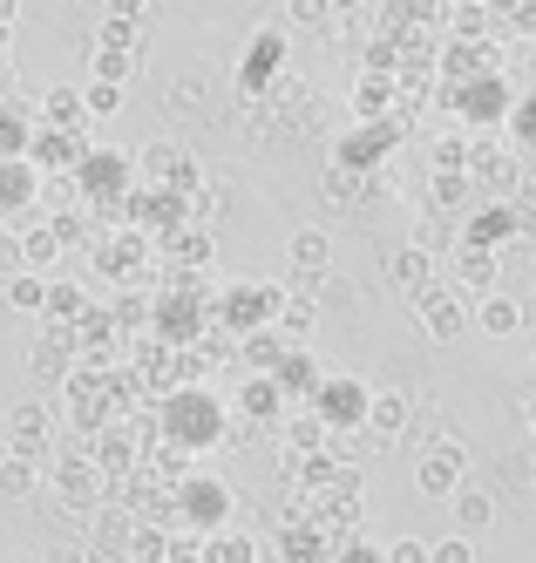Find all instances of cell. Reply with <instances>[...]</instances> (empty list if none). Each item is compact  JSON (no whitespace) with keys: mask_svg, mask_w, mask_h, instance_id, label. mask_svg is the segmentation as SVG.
<instances>
[{"mask_svg":"<svg viewBox=\"0 0 536 563\" xmlns=\"http://www.w3.org/2000/svg\"><path fill=\"white\" fill-rule=\"evenodd\" d=\"M34 462H21V455H0V496L8 503H21V496H34Z\"/></svg>","mask_w":536,"mask_h":563,"instance_id":"obj_10","label":"cell"},{"mask_svg":"<svg viewBox=\"0 0 536 563\" xmlns=\"http://www.w3.org/2000/svg\"><path fill=\"white\" fill-rule=\"evenodd\" d=\"M510 231H516V211H503V205H496V211H475V218H469V245H475V252H496Z\"/></svg>","mask_w":536,"mask_h":563,"instance_id":"obj_8","label":"cell"},{"mask_svg":"<svg viewBox=\"0 0 536 563\" xmlns=\"http://www.w3.org/2000/svg\"><path fill=\"white\" fill-rule=\"evenodd\" d=\"M0 89H8V62H0Z\"/></svg>","mask_w":536,"mask_h":563,"instance_id":"obj_28","label":"cell"},{"mask_svg":"<svg viewBox=\"0 0 536 563\" xmlns=\"http://www.w3.org/2000/svg\"><path fill=\"white\" fill-rule=\"evenodd\" d=\"M278 55H285V42H278V34H265V42H252V48H244V68H238V82H244V89H259V82H272V68H278Z\"/></svg>","mask_w":536,"mask_h":563,"instance_id":"obj_7","label":"cell"},{"mask_svg":"<svg viewBox=\"0 0 536 563\" xmlns=\"http://www.w3.org/2000/svg\"><path fill=\"white\" fill-rule=\"evenodd\" d=\"M394 278H401V286H407V292H415V299H422V292H428V278H435V265H428V252H401V258H394Z\"/></svg>","mask_w":536,"mask_h":563,"instance_id":"obj_14","label":"cell"},{"mask_svg":"<svg viewBox=\"0 0 536 563\" xmlns=\"http://www.w3.org/2000/svg\"><path fill=\"white\" fill-rule=\"evenodd\" d=\"M48 312H62V319H68V312H81V292H68V286H48Z\"/></svg>","mask_w":536,"mask_h":563,"instance_id":"obj_24","label":"cell"},{"mask_svg":"<svg viewBox=\"0 0 536 563\" xmlns=\"http://www.w3.org/2000/svg\"><path fill=\"white\" fill-rule=\"evenodd\" d=\"M401 428H407V394H374V400H367V434H374V441H387Z\"/></svg>","mask_w":536,"mask_h":563,"instance_id":"obj_6","label":"cell"},{"mask_svg":"<svg viewBox=\"0 0 536 563\" xmlns=\"http://www.w3.org/2000/svg\"><path fill=\"white\" fill-rule=\"evenodd\" d=\"M41 109L55 115V130H75V115H81V96H75V89H48V102H41Z\"/></svg>","mask_w":536,"mask_h":563,"instance_id":"obj_18","label":"cell"},{"mask_svg":"<svg viewBox=\"0 0 536 563\" xmlns=\"http://www.w3.org/2000/svg\"><path fill=\"white\" fill-rule=\"evenodd\" d=\"M367 400H374V394H367L360 380H326L319 387V415L333 428H347V421H367Z\"/></svg>","mask_w":536,"mask_h":563,"instance_id":"obj_2","label":"cell"},{"mask_svg":"<svg viewBox=\"0 0 536 563\" xmlns=\"http://www.w3.org/2000/svg\"><path fill=\"white\" fill-rule=\"evenodd\" d=\"M510 21H516V27H536V8H510Z\"/></svg>","mask_w":536,"mask_h":563,"instance_id":"obj_26","label":"cell"},{"mask_svg":"<svg viewBox=\"0 0 536 563\" xmlns=\"http://www.w3.org/2000/svg\"><path fill=\"white\" fill-rule=\"evenodd\" d=\"M0 455H8V421H0Z\"/></svg>","mask_w":536,"mask_h":563,"instance_id":"obj_27","label":"cell"},{"mask_svg":"<svg viewBox=\"0 0 536 563\" xmlns=\"http://www.w3.org/2000/svg\"><path fill=\"white\" fill-rule=\"evenodd\" d=\"M415 482H422V496H456V489H462V455H456V449H435V455H422Z\"/></svg>","mask_w":536,"mask_h":563,"instance_id":"obj_4","label":"cell"},{"mask_svg":"<svg viewBox=\"0 0 536 563\" xmlns=\"http://www.w3.org/2000/svg\"><path fill=\"white\" fill-rule=\"evenodd\" d=\"M475 333H489V340H510L516 327H523V306L510 299V292H489V299H475Z\"/></svg>","mask_w":536,"mask_h":563,"instance_id":"obj_3","label":"cell"},{"mask_svg":"<svg viewBox=\"0 0 536 563\" xmlns=\"http://www.w3.org/2000/svg\"><path fill=\"white\" fill-rule=\"evenodd\" d=\"M8 299H14L21 312H48V278H34V272H14V278H8Z\"/></svg>","mask_w":536,"mask_h":563,"instance_id":"obj_12","label":"cell"},{"mask_svg":"<svg viewBox=\"0 0 536 563\" xmlns=\"http://www.w3.org/2000/svg\"><path fill=\"white\" fill-rule=\"evenodd\" d=\"M387 102H394V82H387V75H360V89H353V109L367 115V123H381V115H387Z\"/></svg>","mask_w":536,"mask_h":563,"instance_id":"obj_9","label":"cell"},{"mask_svg":"<svg viewBox=\"0 0 536 563\" xmlns=\"http://www.w3.org/2000/svg\"><path fill=\"white\" fill-rule=\"evenodd\" d=\"M387 563H428V543H415V537H401V543L387 550Z\"/></svg>","mask_w":536,"mask_h":563,"instance_id":"obj_23","label":"cell"},{"mask_svg":"<svg viewBox=\"0 0 536 563\" xmlns=\"http://www.w3.org/2000/svg\"><path fill=\"white\" fill-rule=\"evenodd\" d=\"M21 272V245H14V238H0V278H14Z\"/></svg>","mask_w":536,"mask_h":563,"instance_id":"obj_25","label":"cell"},{"mask_svg":"<svg viewBox=\"0 0 536 563\" xmlns=\"http://www.w3.org/2000/svg\"><path fill=\"white\" fill-rule=\"evenodd\" d=\"M34 197V170L28 164H0V211L8 205H28Z\"/></svg>","mask_w":536,"mask_h":563,"instance_id":"obj_13","label":"cell"},{"mask_svg":"<svg viewBox=\"0 0 536 563\" xmlns=\"http://www.w3.org/2000/svg\"><path fill=\"white\" fill-rule=\"evenodd\" d=\"M293 265H299V272H319V265H326V231H299V238H293Z\"/></svg>","mask_w":536,"mask_h":563,"instance_id":"obj_16","label":"cell"},{"mask_svg":"<svg viewBox=\"0 0 536 563\" xmlns=\"http://www.w3.org/2000/svg\"><path fill=\"white\" fill-rule=\"evenodd\" d=\"M469 115H475V123L503 115V89H496V82H489V89H469Z\"/></svg>","mask_w":536,"mask_h":563,"instance_id":"obj_22","label":"cell"},{"mask_svg":"<svg viewBox=\"0 0 536 563\" xmlns=\"http://www.w3.org/2000/svg\"><path fill=\"white\" fill-rule=\"evenodd\" d=\"M529 415H536V408H529Z\"/></svg>","mask_w":536,"mask_h":563,"instance_id":"obj_29","label":"cell"},{"mask_svg":"<svg viewBox=\"0 0 536 563\" xmlns=\"http://www.w3.org/2000/svg\"><path fill=\"white\" fill-rule=\"evenodd\" d=\"M34 136H28V123H21V109H0V156H14V150H28Z\"/></svg>","mask_w":536,"mask_h":563,"instance_id":"obj_17","label":"cell"},{"mask_svg":"<svg viewBox=\"0 0 536 563\" xmlns=\"http://www.w3.org/2000/svg\"><path fill=\"white\" fill-rule=\"evenodd\" d=\"M428 563H475V543L469 537H441V543H428Z\"/></svg>","mask_w":536,"mask_h":563,"instance_id":"obj_20","label":"cell"},{"mask_svg":"<svg viewBox=\"0 0 536 563\" xmlns=\"http://www.w3.org/2000/svg\"><path fill=\"white\" fill-rule=\"evenodd\" d=\"M96 82H109V89H122V82H130V55H122V48H109V55H96Z\"/></svg>","mask_w":536,"mask_h":563,"instance_id":"obj_21","label":"cell"},{"mask_svg":"<svg viewBox=\"0 0 536 563\" xmlns=\"http://www.w3.org/2000/svg\"><path fill=\"white\" fill-rule=\"evenodd\" d=\"M489 516H496V503H489V489H475V482H462V489H456V537H475V530H489Z\"/></svg>","mask_w":536,"mask_h":563,"instance_id":"obj_5","label":"cell"},{"mask_svg":"<svg viewBox=\"0 0 536 563\" xmlns=\"http://www.w3.org/2000/svg\"><path fill=\"white\" fill-rule=\"evenodd\" d=\"M415 312H422V327H428L435 340H462V333H469L462 299H456V292H441V286H428V292L415 299Z\"/></svg>","mask_w":536,"mask_h":563,"instance_id":"obj_1","label":"cell"},{"mask_svg":"<svg viewBox=\"0 0 536 563\" xmlns=\"http://www.w3.org/2000/svg\"><path fill=\"white\" fill-rule=\"evenodd\" d=\"M462 286L489 299V286H496V252H475V245H462Z\"/></svg>","mask_w":536,"mask_h":563,"instance_id":"obj_11","label":"cell"},{"mask_svg":"<svg viewBox=\"0 0 536 563\" xmlns=\"http://www.w3.org/2000/svg\"><path fill=\"white\" fill-rule=\"evenodd\" d=\"M116 102H122V89H109V82L81 89V115H116Z\"/></svg>","mask_w":536,"mask_h":563,"instance_id":"obj_19","label":"cell"},{"mask_svg":"<svg viewBox=\"0 0 536 563\" xmlns=\"http://www.w3.org/2000/svg\"><path fill=\"white\" fill-rule=\"evenodd\" d=\"M55 245H62L55 231H28V238H21V258H28L34 278H41V265H55Z\"/></svg>","mask_w":536,"mask_h":563,"instance_id":"obj_15","label":"cell"}]
</instances>
